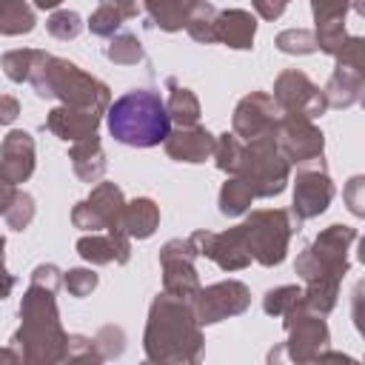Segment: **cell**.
Here are the masks:
<instances>
[{
  "label": "cell",
  "mask_w": 365,
  "mask_h": 365,
  "mask_svg": "<svg viewBox=\"0 0 365 365\" xmlns=\"http://www.w3.org/2000/svg\"><path fill=\"white\" fill-rule=\"evenodd\" d=\"M299 299H302V288L299 285H277V288H268L265 291L262 311L268 317H285Z\"/></svg>",
  "instance_id": "cell-34"
},
{
  "label": "cell",
  "mask_w": 365,
  "mask_h": 365,
  "mask_svg": "<svg viewBox=\"0 0 365 365\" xmlns=\"http://www.w3.org/2000/svg\"><path fill=\"white\" fill-rule=\"evenodd\" d=\"M106 123L111 137L131 148H154L171 131L165 100L154 88H131L108 103Z\"/></svg>",
  "instance_id": "cell-3"
},
{
  "label": "cell",
  "mask_w": 365,
  "mask_h": 365,
  "mask_svg": "<svg viewBox=\"0 0 365 365\" xmlns=\"http://www.w3.org/2000/svg\"><path fill=\"white\" fill-rule=\"evenodd\" d=\"M282 328L288 334L285 345L271 351L268 359H279L282 354H288L291 362L305 365V362H317L319 354L328 348L331 342V331L322 314H314L302 299L282 317Z\"/></svg>",
  "instance_id": "cell-8"
},
{
  "label": "cell",
  "mask_w": 365,
  "mask_h": 365,
  "mask_svg": "<svg viewBox=\"0 0 365 365\" xmlns=\"http://www.w3.org/2000/svg\"><path fill=\"white\" fill-rule=\"evenodd\" d=\"M160 225V205L151 197H134L123 208V231L131 240H148Z\"/></svg>",
  "instance_id": "cell-24"
},
{
  "label": "cell",
  "mask_w": 365,
  "mask_h": 365,
  "mask_svg": "<svg viewBox=\"0 0 365 365\" xmlns=\"http://www.w3.org/2000/svg\"><path fill=\"white\" fill-rule=\"evenodd\" d=\"M91 339H94V345H97L103 362H106V359H114V356H120V354L125 351V334H123V328H117V325H103Z\"/></svg>",
  "instance_id": "cell-39"
},
{
  "label": "cell",
  "mask_w": 365,
  "mask_h": 365,
  "mask_svg": "<svg viewBox=\"0 0 365 365\" xmlns=\"http://www.w3.org/2000/svg\"><path fill=\"white\" fill-rule=\"evenodd\" d=\"M88 31L94 34V37H111V34H117L120 31V26H123V17L114 11V9H108V6H97L94 11H91V17H88Z\"/></svg>",
  "instance_id": "cell-40"
},
{
  "label": "cell",
  "mask_w": 365,
  "mask_h": 365,
  "mask_svg": "<svg viewBox=\"0 0 365 365\" xmlns=\"http://www.w3.org/2000/svg\"><path fill=\"white\" fill-rule=\"evenodd\" d=\"M362 188H365V177L356 174V177L348 180V185H345V191H342L345 205H348V211H351L354 217H365V197H362Z\"/></svg>",
  "instance_id": "cell-43"
},
{
  "label": "cell",
  "mask_w": 365,
  "mask_h": 365,
  "mask_svg": "<svg viewBox=\"0 0 365 365\" xmlns=\"http://www.w3.org/2000/svg\"><path fill=\"white\" fill-rule=\"evenodd\" d=\"M328 108H351L365 94V68H354L345 63H336L328 83L322 86Z\"/></svg>",
  "instance_id": "cell-22"
},
{
  "label": "cell",
  "mask_w": 365,
  "mask_h": 365,
  "mask_svg": "<svg viewBox=\"0 0 365 365\" xmlns=\"http://www.w3.org/2000/svg\"><path fill=\"white\" fill-rule=\"evenodd\" d=\"M29 282H37V285H43V288L60 291V285H63V271H60L54 262H40V265H34V271L29 274Z\"/></svg>",
  "instance_id": "cell-44"
},
{
  "label": "cell",
  "mask_w": 365,
  "mask_h": 365,
  "mask_svg": "<svg viewBox=\"0 0 365 365\" xmlns=\"http://www.w3.org/2000/svg\"><path fill=\"white\" fill-rule=\"evenodd\" d=\"M191 311L200 325H214L228 317H240L251 305V291L240 279H222L214 285H200L194 297H188Z\"/></svg>",
  "instance_id": "cell-10"
},
{
  "label": "cell",
  "mask_w": 365,
  "mask_h": 365,
  "mask_svg": "<svg viewBox=\"0 0 365 365\" xmlns=\"http://www.w3.org/2000/svg\"><path fill=\"white\" fill-rule=\"evenodd\" d=\"M165 86H168V100H165L168 120H174L177 125H194V123H200L202 108H200L197 94H194L191 88L180 86L174 77H168Z\"/></svg>",
  "instance_id": "cell-26"
},
{
  "label": "cell",
  "mask_w": 365,
  "mask_h": 365,
  "mask_svg": "<svg viewBox=\"0 0 365 365\" xmlns=\"http://www.w3.org/2000/svg\"><path fill=\"white\" fill-rule=\"evenodd\" d=\"M77 254L91 265H125L131 259V237L125 231H88L77 240Z\"/></svg>",
  "instance_id": "cell-20"
},
{
  "label": "cell",
  "mask_w": 365,
  "mask_h": 365,
  "mask_svg": "<svg viewBox=\"0 0 365 365\" xmlns=\"http://www.w3.org/2000/svg\"><path fill=\"white\" fill-rule=\"evenodd\" d=\"M97 282H100V277L91 268H68V271H63V288L77 299L88 297L97 288Z\"/></svg>",
  "instance_id": "cell-38"
},
{
  "label": "cell",
  "mask_w": 365,
  "mask_h": 365,
  "mask_svg": "<svg viewBox=\"0 0 365 365\" xmlns=\"http://www.w3.org/2000/svg\"><path fill=\"white\" fill-rule=\"evenodd\" d=\"M103 123V114L97 111H88V108H77V106H57L46 114V123L43 128H48L57 140L63 143H77V140H86L91 134H97Z\"/></svg>",
  "instance_id": "cell-18"
},
{
  "label": "cell",
  "mask_w": 365,
  "mask_h": 365,
  "mask_svg": "<svg viewBox=\"0 0 365 365\" xmlns=\"http://www.w3.org/2000/svg\"><path fill=\"white\" fill-rule=\"evenodd\" d=\"M299 220L285 208H257L245 217L242 231L248 242V254L254 262L274 268L285 259L291 234L299 231Z\"/></svg>",
  "instance_id": "cell-7"
},
{
  "label": "cell",
  "mask_w": 365,
  "mask_h": 365,
  "mask_svg": "<svg viewBox=\"0 0 365 365\" xmlns=\"http://www.w3.org/2000/svg\"><path fill=\"white\" fill-rule=\"evenodd\" d=\"M279 120V108L268 91H251L245 94L234 114H231V128L240 140H254L262 134H274Z\"/></svg>",
  "instance_id": "cell-16"
},
{
  "label": "cell",
  "mask_w": 365,
  "mask_h": 365,
  "mask_svg": "<svg viewBox=\"0 0 365 365\" xmlns=\"http://www.w3.org/2000/svg\"><path fill=\"white\" fill-rule=\"evenodd\" d=\"M362 46H365V40L356 37V34H351V37L345 40L342 51H339L334 60H336V63H345V66H354V68H362Z\"/></svg>",
  "instance_id": "cell-45"
},
{
  "label": "cell",
  "mask_w": 365,
  "mask_h": 365,
  "mask_svg": "<svg viewBox=\"0 0 365 365\" xmlns=\"http://www.w3.org/2000/svg\"><path fill=\"white\" fill-rule=\"evenodd\" d=\"M103 6L114 9L123 20H134L140 11H143V0H100Z\"/></svg>",
  "instance_id": "cell-47"
},
{
  "label": "cell",
  "mask_w": 365,
  "mask_h": 365,
  "mask_svg": "<svg viewBox=\"0 0 365 365\" xmlns=\"http://www.w3.org/2000/svg\"><path fill=\"white\" fill-rule=\"evenodd\" d=\"M106 57L114 63V66H137L145 60V48L140 43L137 34L131 31H117L108 37V46H106Z\"/></svg>",
  "instance_id": "cell-30"
},
{
  "label": "cell",
  "mask_w": 365,
  "mask_h": 365,
  "mask_svg": "<svg viewBox=\"0 0 365 365\" xmlns=\"http://www.w3.org/2000/svg\"><path fill=\"white\" fill-rule=\"evenodd\" d=\"M68 160H71L74 174H77L83 182H97V180L106 174V165H108V163H106V151H103L97 134L71 143V148H68Z\"/></svg>",
  "instance_id": "cell-23"
},
{
  "label": "cell",
  "mask_w": 365,
  "mask_h": 365,
  "mask_svg": "<svg viewBox=\"0 0 365 365\" xmlns=\"http://www.w3.org/2000/svg\"><path fill=\"white\" fill-rule=\"evenodd\" d=\"M351 9V0H311V14L314 23H331V20H345Z\"/></svg>",
  "instance_id": "cell-42"
},
{
  "label": "cell",
  "mask_w": 365,
  "mask_h": 365,
  "mask_svg": "<svg viewBox=\"0 0 365 365\" xmlns=\"http://www.w3.org/2000/svg\"><path fill=\"white\" fill-rule=\"evenodd\" d=\"M254 200H257V197H254V191L248 188L245 180L228 177V180L222 182V188H220L217 205H220V214H225V217H240V214H245V211L251 208Z\"/></svg>",
  "instance_id": "cell-29"
},
{
  "label": "cell",
  "mask_w": 365,
  "mask_h": 365,
  "mask_svg": "<svg viewBox=\"0 0 365 365\" xmlns=\"http://www.w3.org/2000/svg\"><path fill=\"white\" fill-rule=\"evenodd\" d=\"M288 3H291V0H251L254 11H257L262 20H277V17H282V11L288 9Z\"/></svg>",
  "instance_id": "cell-46"
},
{
  "label": "cell",
  "mask_w": 365,
  "mask_h": 365,
  "mask_svg": "<svg viewBox=\"0 0 365 365\" xmlns=\"http://www.w3.org/2000/svg\"><path fill=\"white\" fill-rule=\"evenodd\" d=\"M66 362H103L97 345L91 336L83 334H68V348H66Z\"/></svg>",
  "instance_id": "cell-41"
},
{
  "label": "cell",
  "mask_w": 365,
  "mask_h": 365,
  "mask_svg": "<svg viewBox=\"0 0 365 365\" xmlns=\"http://www.w3.org/2000/svg\"><path fill=\"white\" fill-rule=\"evenodd\" d=\"M274 46L282 51V54H314L317 51V40H314V31L308 29H285L274 37Z\"/></svg>",
  "instance_id": "cell-37"
},
{
  "label": "cell",
  "mask_w": 365,
  "mask_h": 365,
  "mask_svg": "<svg viewBox=\"0 0 365 365\" xmlns=\"http://www.w3.org/2000/svg\"><path fill=\"white\" fill-rule=\"evenodd\" d=\"M356 242V228L334 222L322 228L314 242H308L294 262L297 277L305 285H339L348 274V251Z\"/></svg>",
  "instance_id": "cell-5"
},
{
  "label": "cell",
  "mask_w": 365,
  "mask_h": 365,
  "mask_svg": "<svg viewBox=\"0 0 365 365\" xmlns=\"http://www.w3.org/2000/svg\"><path fill=\"white\" fill-rule=\"evenodd\" d=\"M228 177H240L248 182L254 197H277L285 191L291 180V163L277 145L274 134H262L254 140H242V154L237 171Z\"/></svg>",
  "instance_id": "cell-6"
},
{
  "label": "cell",
  "mask_w": 365,
  "mask_h": 365,
  "mask_svg": "<svg viewBox=\"0 0 365 365\" xmlns=\"http://www.w3.org/2000/svg\"><path fill=\"white\" fill-rule=\"evenodd\" d=\"M20 114V103L11 94H0V125H11Z\"/></svg>",
  "instance_id": "cell-48"
},
{
  "label": "cell",
  "mask_w": 365,
  "mask_h": 365,
  "mask_svg": "<svg viewBox=\"0 0 365 365\" xmlns=\"http://www.w3.org/2000/svg\"><path fill=\"white\" fill-rule=\"evenodd\" d=\"M271 97H274L279 111H297V114H305L311 120H317L328 111L322 88L299 68L279 71L277 80H274V94Z\"/></svg>",
  "instance_id": "cell-13"
},
{
  "label": "cell",
  "mask_w": 365,
  "mask_h": 365,
  "mask_svg": "<svg viewBox=\"0 0 365 365\" xmlns=\"http://www.w3.org/2000/svg\"><path fill=\"white\" fill-rule=\"evenodd\" d=\"M197 259V248L194 242L185 237L168 240L160 248V268H163V291L174 294V297H194L200 288V274L194 268Z\"/></svg>",
  "instance_id": "cell-14"
},
{
  "label": "cell",
  "mask_w": 365,
  "mask_h": 365,
  "mask_svg": "<svg viewBox=\"0 0 365 365\" xmlns=\"http://www.w3.org/2000/svg\"><path fill=\"white\" fill-rule=\"evenodd\" d=\"M351 34L345 31V20H331V23H319L314 29V40H317V51H325L331 57H336L345 46Z\"/></svg>",
  "instance_id": "cell-36"
},
{
  "label": "cell",
  "mask_w": 365,
  "mask_h": 365,
  "mask_svg": "<svg viewBox=\"0 0 365 365\" xmlns=\"http://www.w3.org/2000/svg\"><path fill=\"white\" fill-rule=\"evenodd\" d=\"M240 154H242V140L234 134V131H222L214 137V163L220 171L225 174H234L237 171V163H240Z\"/></svg>",
  "instance_id": "cell-33"
},
{
  "label": "cell",
  "mask_w": 365,
  "mask_h": 365,
  "mask_svg": "<svg viewBox=\"0 0 365 365\" xmlns=\"http://www.w3.org/2000/svg\"><path fill=\"white\" fill-rule=\"evenodd\" d=\"M29 83H31L34 94L43 100H60L63 106L88 108L97 114H106V108L111 103V88L103 80L83 71L77 63H71L66 57H54V54H46L34 66Z\"/></svg>",
  "instance_id": "cell-4"
},
{
  "label": "cell",
  "mask_w": 365,
  "mask_h": 365,
  "mask_svg": "<svg viewBox=\"0 0 365 365\" xmlns=\"http://www.w3.org/2000/svg\"><path fill=\"white\" fill-rule=\"evenodd\" d=\"M334 200V180L325 168L322 157H314L308 163L297 165V177H294V202H291V214L305 222L314 220L319 214H325V208Z\"/></svg>",
  "instance_id": "cell-9"
},
{
  "label": "cell",
  "mask_w": 365,
  "mask_h": 365,
  "mask_svg": "<svg viewBox=\"0 0 365 365\" xmlns=\"http://www.w3.org/2000/svg\"><path fill=\"white\" fill-rule=\"evenodd\" d=\"M34 211H37L34 197L29 191H23V188H14V194H11V200H9L6 211H3V220H6V225L11 231H23V228L31 225Z\"/></svg>",
  "instance_id": "cell-31"
},
{
  "label": "cell",
  "mask_w": 365,
  "mask_h": 365,
  "mask_svg": "<svg viewBox=\"0 0 365 365\" xmlns=\"http://www.w3.org/2000/svg\"><path fill=\"white\" fill-rule=\"evenodd\" d=\"M14 274H9V268H6V262L0 259V299H6L11 291H14Z\"/></svg>",
  "instance_id": "cell-49"
},
{
  "label": "cell",
  "mask_w": 365,
  "mask_h": 365,
  "mask_svg": "<svg viewBox=\"0 0 365 365\" xmlns=\"http://www.w3.org/2000/svg\"><path fill=\"white\" fill-rule=\"evenodd\" d=\"M31 3H34L37 9H43V11H54V9H57L63 0H31Z\"/></svg>",
  "instance_id": "cell-51"
},
{
  "label": "cell",
  "mask_w": 365,
  "mask_h": 365,
  "mask_svg": "<svg viewBox=\"0 0 365 365\" xmlns=\"http://www.w3.org/2000/svg\"><path fill=\"white\" fill-rule=\"evenodd\" d=\"M214 34H217V43L237 51H248L257 37V17L248 9H222L217 11Z\"/></svg>",
  "instance_id": "cell-21"
},
{
  "label": "cell",
  "mask_w": 365,
  "mask_h": 365,
  "mask_svg": "<svg viewBox=\"0 0 365 365\" xmlns=\"http://www.w3.org/2000/svg\"><path fill=\"white\" fill-rule=\"evenodd\" d=\"M165 154L177 163H205L214 154V134L205 125H177L174 131H168V137L163 140Z\"/></svg>",
  "instance_id": "cell-19"
},
{
  "label": "cell",
  "mask_w": 365,
  "mask_h": 365,
  "mask_svg": "<svg viewBox=\"0 0 365 365\" xmlns=\"http://www.w3.org/2000/svg\"><path fill=\"white\" fill-rule=\"evenodd\" d=\"M197 248V257H205L211 262H217L222 271H242L251 265V254H248V242H245V231L242 222L228 228V231H194L188 237Z\"/></svg>",
  "instance_id": "cell-15"
},
{
  "label": "cell",
  "mask_w": 365,
  "mask_h": 365,
  "mask_svg": "<svg viewBox=\"0 0 365 365\" xmlns=\"http://www.w3.org/2000/svg\"><path fill=\"white\" fill-rule=\"evenodd\" d=\"M46 57L43 48H11L0 57V68L11 83H29L34 66Z\"/></svg>",
  "instance_id": "cell-28"
},
{
  "label": "cell",
  "mask_w": 365,
  "mask_h": 365,
  "mask_svg": "<svg viewBox=\"0 0 365 365\" xmlns=\"http://www.w3.org/2000/svg\"><path fill=\"white\" fill-rule=\"evenodd\" d=\"M83 17L71 9H54L51 17L46 20V31L54 37V40H74L80 31H83Z\"/></svg>",
  "instance_id": "cell-35"
},
{
  "label": "cell",
  "mask_w": 365,
  "mask_h": 365,
  "mask_svg": "<svg viewBox=\"0 0 365 365\" xmlns=\"http://www.w3.org/2000/svg\"><path fill=\"white\" fill-rule=\"evenodd\" d=\"M214 20H217V9L205 0L197 3V9L191 11V17L185 20V31L191 40L197 43H217V34H214Z\"/></svg>",
  "instance_id": "cell-32"
},
{
  "label": "cell",
  "mask_w": 365,
  "mask_h": 365,
  "mask_svg": "<svg viewBox=\"0 0 365 365\" xmlns=\"http://www.w3.org/2000/svg\"><path fill=\"white\" fill-rule=\"evenodd\" d=\"M200 0H143V9L148 11L151 23L163 31H182L185 20L197 9Z\"/></svg>",
  "instance_id": "cell-25"
},
{
  "label": "cell",
  "mask_w": 365,
  "mask_h": 365,
  "mask_svg": "<svg viewBox=\"0 0 365 365\" xmlns=\"http://www.w3.org/2000/svg\"><path fill=\"white\" fill-rule=\"evenodd\" d=\"M0 362L14 365V362H20V354H17L14 348H0Z\"/></svg>",
  "instance_id": "cell-50"
},
{
  "label": "cell",
  "mask_w": 365,
  "mask_h": 365,
  "mask_svg": "<svg viewBox=\"0 0 365 365\" xmlns=\"http://www.w3.org/2000/svg\"><path fill=\"white\" fill-rule=\"evenodd\" d=\"M34 9L26 0H0V34L17 37L34 29Z\"/></svg>",
  "instance_id": "cell-27"
},
{
  "label": "cell",
  "mask_w": 365,
  "mask_h": 365,
  "mask_svg": "<svg viewBox=\"0 0 365 365\" xmlns=\"http://www.w3.org/2000/svg\"><path fill=\"white\" fill-rule=\"evenodd\" d=\"M37 148L34 137L23 128H14L0 143V180L9 185H20L34 174Z\"/></svg>",
  "instance_id": "cell-17"
},
{
  "label": "cell",
  "mask_w": 365,
  "mask_h": 365,
  "mask_svg": "<svg viewBox=\"0 0 365 365\" xmlns=\"http://www.w3.org/2000/svg\"><path fill=\"white\" fill-rule=\"evenodd\" d=\"M57 291L29 282L20 299V328L11 336V348L26 365H57L66 362L68 334L63 331L57 311Z\"/></svg>",
  "instance_id": "cell-2"
},
{
  "label": "cell",
  "mask_w": 365,
  "mask_h": 365,
  "mask_svg": "<svg viewBox=\"0 0 365 365\" xmlns=\"http://www.w3.org/2000/svg\"><path fill=\"white\" fill-rule=\"evenodd\" d=\"M123 188L114 182H97L91 194L71 208V222L83 231H123Z\"/></svg>",
  "instance_id": "cell-11"
},
{
  "label": "cell",
  "mask_w": 365,
  "mask_h": 365,
  "mask_svg": "<svg viewBox=\"0 0 365 365\" xmlns=\"http://www.w3.org/2000/svg\"><path fill=\"white\" fill-rule=\"evenodd\" d=\"M274 137H277V145H279V151L285 154V160L291 165H299V163H308L314 157H322V151H325L322 128L311 117L297 114V111H279Z\"/></svg>",
  "instance_id": "cell-12"
},
{
  "label": "cell",
  "mask_w": 365,
  "mask_h": 365,
  "mask_svg": "<svg viewBox=\"0 0 365 365\" xmlns=\"http://www.w3.org/2000/svg\"><path fill=\"white\" fill-rule=\"evenodd\" d=\"M202 325L197 322L191 302L174 294H157L148 305L143 351L148 362L160 365H194L202 356Z\"/></svg>",
  "instance_id": "cell-1"
}]
</instances>
